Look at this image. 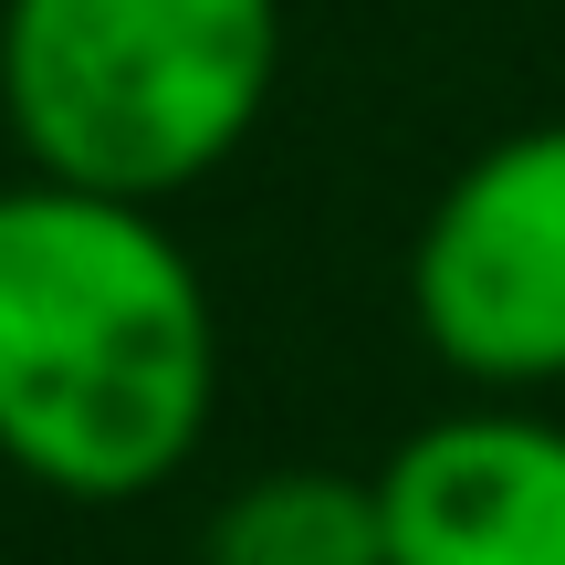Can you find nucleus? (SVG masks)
I'll use <instances>...</instances> for the list:
<instances>
[{"label": "nucleus", "instance_id": "f257e3e1", "mask_svg": "<svg viewBox=\"0 0 565 565\" xmlns=\"http://www.w3.org/2000/svg\"><path fill=\"white\" fill-rule=\"evenodd\" d=\"M221 315L147 200L0 179V461L53 503H147L210 440Z\"/></svg>", "mask_w": 565, "mask_h": 565}, {"label": "nucleus", "instance_id": "f03ea898", "mask_svg": "<svg viewBox=\"0 0 565 565\" xmlns=\"http://www.w3.org/2000/svg\"><path fill=\"white\" fill-rule=\"evenodd\" d=\"M282 0H0V126L21 168L168 210L273 116Z\"/></svg>", "mask_w": 565, "mask_h": 565}, {"label": "nucleus", "instance_id": "7ed1b4c3", "mask_svg": "<svg viewBox=\"0 0 565 565\" xmlns=\"http://www.w3.org/2000/svg\"><path fill=\"white\" fill-rule=\"evenodd\" d=\"M408 324L461 387H565V116L471 147L408 242Z\"/></svg>", "mask_w": 565, "mask_h": 565}, {"label": "nucleus", "instance_id": "20e7f679", "mask_svg": "<svg viewBox=\"0 0 565 565\" xmlns=\"http://www.w3.org/2000/svg\"><path fill=\"white\" fill-rule=\"evenodd\" d=\"M387 565H565V419L450 408L377 461Z\"/></svg>", "mask_w": 565, "mask_h": 565}, {"label": "nucleus", "instance_id": "39448f33", "mask_svg": "<svg viewBox=\"0 0 565 565\" xmlns=\"http://www.w3.org/2000/svg\"><path fill=\"white\" fill-rule=\"evenodd\" d=\"M200 565H387L377 471H324V461L252 471L242 492H221Z\"/></svg>", "mask_w": 565, "mask_h": 565}]
</instances>
